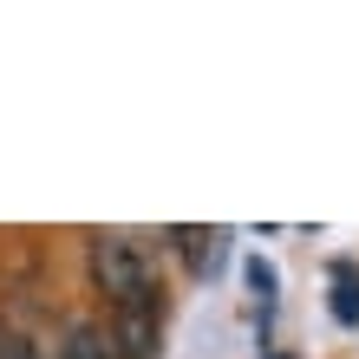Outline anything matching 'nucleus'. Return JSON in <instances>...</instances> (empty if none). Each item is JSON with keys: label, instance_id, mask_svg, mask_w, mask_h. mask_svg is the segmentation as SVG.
<instances>
[{"label": "nucleus", "instance_id": "obj_1", "mask_svg": "<svg viewBox=\"0 0 359 359\" xmlns=\"http://www.w3.org/2000/svg\"><path fill=\"white\" fill-rule=\"evenodd\" d=\"M92 281L111 294L118 313H137V307H157V274H151V255L131 242V236H92Z\"/></svg>", "mask_w": 359, "mask_h": 359}, {"label": "nucleus", "instance_id": "obj_2", "mask_svg": "<svg viewBox=\"0 0 359 359\" xmlns=\"http://www.w3.org/2000/svg\"><path fill=\"white\" fill-rule=\"evenodd\" d=\"M111 346H118V359H157V307L118 313V327H111Z\"/></svg>", "mask_w": 359, "mask_h": 359}, {"label": "nucleus", "instance_id": "obj_3", "mask_svg": "<svg viewBox=\"0 0 359 359\" xmlns=\"http://www.w3.org/2000/svg\"><path fill=\"white\" fill-rule=\"evenodd\" d=\"M59 359H118V346H111L104 327H72L66 346H59Z\"/></svg>", "mask_w": 359, "mask_h": 359}, {"label": "nucleus", "instance_id": "obj_4", "mask_svg": "<svg viewBox=\"0 0 359 359\" xmlns=\"http://www.w3.org/2000/svg\"><path fill=\"white\" fill-rule=\"evenodd\" d=\"M177 242L189 248V262H196V268H216L222 262V236H216V229H177Z\"/></svg>", "mask_w": 359, "mask_h": 359}, {"label": "nucleus", "instance_id": "obj_5", "mask_svg": "<svg viewBox=\"0 0 359 359\" xmlns=\"http://www.w3.org/2000/svg\"><path fill=\"white\" fill-rule=\"evenodd\" d=\"M333 313H340L346 327L359 320V281H353V274H340V294H333Z\"/></svg>", "mask_w": 359, "mask_h": 359}, {"label": "nucleus", "instance_id": "obj_6", "mask_svg": "<svg viewBox=\"0 0 359 359\" xmlns=\"http://www.w3.org/2000/svg\"><path fill=\"white\" fill-rule=\"evenodd\" d=\"M248 287L262 294V320H268V307H274V268L268 262H248Z\"/></svg>", "mask_w": 359, "mask_h": 359}, {"label": "nucleus", "instance_id": "obj_7", "mask_svg": "<svg viewBox=\"0 0 359 359\" xmlns=\"http://www.w3.org/2000/svg\"><path fill=\"white\" fill-rule=\"evenodd\" d=\"M20 346H27V340H13V333L0 327V359H20Z\"/></svg>", "mask_w": 359, "mask_h": 359}]
</instances>
